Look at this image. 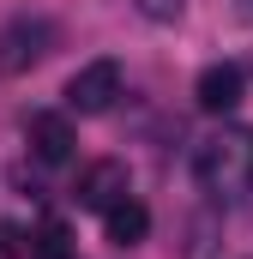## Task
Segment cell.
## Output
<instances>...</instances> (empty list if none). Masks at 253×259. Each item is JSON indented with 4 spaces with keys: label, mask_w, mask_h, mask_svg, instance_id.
Returning a JSON list of instances; mask_svg holds the SVG:
<instances>
[{
    "label": "cell",
    "mask_w": 253,
    "mask_h": 259,
    "mask_svg": "<svg viewBox=\"0 0 253 259\" xmlns=\"http://www.w3.org/2000/svg\"><path fill=\"white\" fill-rule=\"evenodd\" d=\"M193 175L211 199H235L253 187V127H223L193 151Z\"/></svg>",
    "instance_id": "cell-1"
},
{
    "label": "cell",
    "mask_w": 253,
    "mask_h": 259,
    "mask_svg": "<svg viewBox=\"0 0 253 259\" xmlns=\"http://www.w3.org/2000/svg\"><path fill=\"white\" fill-rule=\"evenodd\" d=\"M121 97V61H91L66 78V109L72 115H103Z\"/></svg>",
    "instance_id": "cell-2"
},
{
    "label": "cell",
    "mask_w": 253,
    "mask_h": 259,
    "mask_svg": "<svg viewBox=\"0 0 253 259\" xmlns=\"http://www.w3.org/2000/svg\"><path fill=\"white\" fill-rule=\"evenodd\" d=\"M49 42H55V24H43V18H18L12 30H0V72H24V66H36L49 55Z\"/></svg>",
    "instance_id": "cell-3"
},
{
    "label": "cell",
    "mask_w": 253,
    "mask_h": 259,
    "mask_svg": "<svg viewBox=\"0 0 253 259\" xmlns=\"http://www.w3.org/2000/svg\"><path fill=\"white\" fill-rule=\"evenodd\" d=\"M126 187H133V175H126L121 157H103V163H91L85 175H78V205H91V211H109V205H121Z\"/></svg>",
    "instance_id": "cell-4"
},
{
    "label": "cell",
    "mask_w": 253,
    "mask_h": 259,
    "mask_svg": "<svg viewBox=\"0 0 253 259\" xmlns=\"http://www.w3.org/2000/svg\"><path fill=\"white\" fill-rule=\"evenodd\" d=\"M241 66H229V61H217V66H205L199 78H193V103L205 109V115H229L235 103H241Z\"/></svg>",
    "instance_id": "cell-5"
},
{
    "label": "cell",
    "mask_w": 253,
    "mask_h": 259,
    "mask_svg": "<svg viewBox=\"0 0 253 259\" xmlns=\"http://www.w3.org/2000/svg\"><path fill=\"white\" fill-rule=\"evenodd\" d=\"M72 121L66 115H30V157L36 163H66L72 157Z\"/></svg>",
    "instance_id": "cell-6"
},
{
    "label": "cell",
    "mask_w": 253,
    "mask_h": 259,
    "mask_svg": "<svg viewBox=\"0 0 253 259\" xmlns=\"http://www.w3.org/2000/svg\"><path fill=\"white\" fill-rule=\"evenodd\" d=\"M103 229H109V241H115V247H139V241L151 235V211H145L139 199H121V205H109V211H103Z\"/></svg>",
    "instance_id": "cell-7"
},
{
    "label": "cell",
    "mask_w": 253,
    "mask_h": 259,
    "mask_svg": "<svg viewBox=\"0 0 253 259\" xmlns=\"http://www.w3.org/2000/svg\"><path fill=\"white\" fill-rule=\"evenodd\" d=\"M30 253H36V259H66V253H72V235H66L61 217H49V223L30 235Z\"/></svg>",
    "instance_id": "cell-8"
},
{
    "label": "cell",
    "mask_w": 253,
    "mask_h": 259,
    "mask_svg": "<svg viewBox=\"0 0 253 259\" xmlns=\"http://www.w3.org/2000/svg\"><path fill=\"white\" fill-rule=\"evenodd\" d=\"M0 259H30V235L18 223H0Z\"/></svg>",
    "instance_id": "cell-9"
},
{
    "label": "cell",
    "mask_w": 253,
    "mask_h": 259,
    "mask_svg": "<svg viewBox=\"0 0 253 259\" xmlns=\"http://www.w3.org/2000/svg\"><path fill=\"white\" fill-rule=\"evenodd\" d=\"M181 6H187V0H139V12H145L151 24H175V18H181Z\"/></svg>",
    "instance_id": "cell-10"
},
{
    "label": "cell",
    "mask_w": 253,
    "mask_h": 259,
    "mask_svg": "<svg viewBox=\"0 0 253 259\" xmlns=\"http://www.w3.org/2000/svg\"><path fill=\"white\" fill-rule=\"evenodd\" d=\"M217 229V217L205 211V217H193V229H187V259H205V235Z\"/></svg>",
    "instance_id": "cell-11"
}]
</instances>
